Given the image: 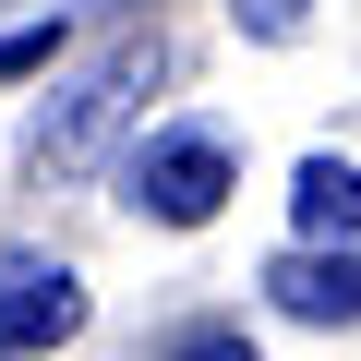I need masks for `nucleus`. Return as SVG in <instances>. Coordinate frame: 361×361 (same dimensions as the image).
<instances>
[{
    "label": "nucleus",
    "mask_w": 361,
    "mask_h": 361,
    "mask_svg": "<svg viewBox=\"0 0 361 361\" xmlns=\"http://www.w3.org/2000/svg\"><path fill=\"white\" fill-rule=\"evenodd\" d=\"M61 337H85V277L49 253H0V361H37Z\"/></svg>",
    "instance_id": "3"
},
{
    "label": "nucleus",
    "mask_w": 361,
    "mask_h": 361,
    "mask_svg": "<svg viewBox=\"0 0 361 361\" xmlns=\"http://www.w3.org/2000/svg\"><path fill=\"white\" fill-rule=\"evenodd\" d=\"M229 180H241V169H229L217 133H145V145L121 157V193H133L157 229H205V217L229 205Z\"/></svg>",
    "instance_id": "1"
},
{
    "label": "nucleus",
    "mask_w": 361,
    "mask_h": 361,
    "mask_svg": "<svg viewBox=\"0 0 361 361\" xmlns=\"http://www.w3.org/2000/svg\"><path fill=\"white\" fill-rule=\"evenodd\" d=\"M241 25L253 37H301V0H241Z\"/></svg>",
    "instance_id": "8"
},
{
    "label": "nucleus",
    "mask_w": 361,
    "mask_h": 361,
    "mask_svg": "<svg viewBox=\"0 0 361 361\" xmlns=\"http://www.w3.org/2000/svg\"><path fill=\"white\" fill-rule=\"evenodd\" d=\"M49 61H61V25H13V37H0V85H25Z\"/></svg>",
    "instance_id": "7"
},
{
    "label": "nucleus",
    "mask_w": 361,
    "mask_h": 361,
    "mask_svg": "<svg viewBox=\"0 0 361 361\" xmlns=\"http://www.w3.org/2000/svg\"><path fill=\"white\" fill-rule=\"evenodd\" d=\"M265 301L289 325H361V241H301L265 265Z\"/></svg>",
    "instance_id": "4"
},
{
    "label": "nucleus",
    "mask_w": 361,
    "mask_h": 361,
    "mask_svg": "<svg viewBox=\"0 0 361 361\" xmlns=\"http://www.w3.org/2000/svg\"><path fill=\"white\" fill-rule=\"evenodd\" d=\"M157 361H253V337L229 325V313H193V325H169V349Z\"/></svg>",
    "instance_id": "6"
},
{
    "label": "nucleus",
    "mask_w": 361,
    "mask_h": 361,
    "mask_svg": "<svg viewBox=\"0 0 361 361\" xmlns=\"http://www.w3.org/2000/svg\"><path fill=\"white\" fill-rule=\"evenodd\" d=\"M157 73H169V61H157V37H121V49L61 97V121L37 133V157H49V169H97V157H109V133L145 109V85H157Z\"/></svg>",
    "instance_id": "2"
},
{
    "label": "nucleus",
    "mask_w": 361,
    "mask_h": 361,
    "mask_svg": "<svg viewBox=\"0 0 361 361\" xmlns=\"http://www.w3.org/2000/svg\"><path fill=\"white\" fill-rule=\"evenodd\" d=\"M109 13H133V0H109Z\"/></svg>",
    "instance_id": "9"
},
{
    "label": "nucleus",
    "mask_w": 361,
    "mask_h": 361,
    "mask_svg": "<svg viewBox=\"0 0 361 361\" xmlns=\"http://www.w3.org/2000/svg\"><path fill=\"white\" fill-rule=\"evenodd\" d=\"M289 217H301V241H361V169L349 157H301Z\"/></svg>",
    "instance_id": "5"
}]
</instances>
